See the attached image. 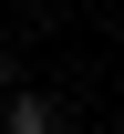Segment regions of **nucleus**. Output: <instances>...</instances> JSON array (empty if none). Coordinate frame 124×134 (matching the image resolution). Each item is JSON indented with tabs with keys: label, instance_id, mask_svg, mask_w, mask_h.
Wrapping results in <instances>:
<instances>
[{
	"label": "nucleus",
	"instance_id": "f03ea898",
	"mask_svg": "<svg viewBox=\"0 0 124 134\" xmlns=\"http://www.w3.org/2000/svg\"><path fill=\"white\" fill-rule=\"evenodd\" d=\"M0 93H10V52H0Z\"/></svg>",
	"mask_w": 124,
	"mask_h": 134
},
{
	"label": "nucleus",
	"instance_id": "f257e3e1",
	"mask_svg": "<svg viewBox=\"0 0 124 134\" xmlns=\"http://www.w3.org/2000/svg\"><path fill=\"white\" fill-rule=\"evenodd\" d=\"M0 103H10V114H0L10 134H62V114H52V103H41V93H0Z\"/></svg>",
	"mask_w": 124,
	"mask_h": 134
}]
</instances>
